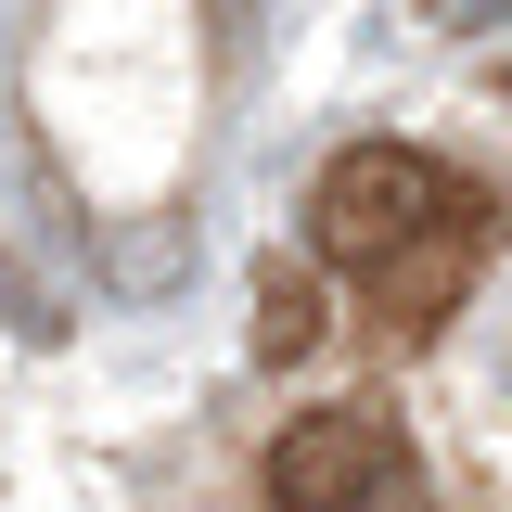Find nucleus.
I'll return each mask as SVG.
<instances>
[{
	"label": "nucleus",
	"mask_w": 512,
	"mask_h": 512,
	"mask_svg": "<svg viewBox=\"0 0 512 512\" xmlns=\"http://www.w3.org/2000/svg\"><path fill=\"white\" fill-rule=\"evenodd\" d=\"M487 192L436 167V154H410V141H346L308 192V244L333 269H359L372 282L384 333H436L461 295H474V269H487Z\"/></svg>",
	"instance_id": "1"
},
{
	"label": "nucleus",
	"mask_w": 512,
	"mask_h": 512,
	"mask_svg": "<svg viewBox=\"0 0 512 512\" xmlns=\"http://www.w3.org/2000/svg\"><path fill=\"white\" fill-rule=\"evenodd\" d=\"M269 512H436V487L384 410H295L269 436Z\"/></svg>",
	"instance_id": "2"
},
{
	"label": "nucleus",
	"mask_w": 512,
	"mask_h": 512,
	"mask_svg": "<svg viewBox=\"0 0 512 512\" xmlns=\"http://www.w3.org/2000/svg\"><path fill=\"white\" fill-rule=\"evenodd\" d=\"M320 333H333L320 282H308V269H269V282H256V359H308Z\"/></svg>",
	"instance_id": "3"
},
{
	"label": "nucleus",
	"mask_w": 512,
	"mask_h": 512,
	"mask_svg": "<svg viewBox=\"0 0 512 512\" xmlns=\"http://www.w3.org/2000/svg\"><path fill=\"white\" fill-rule=\"evenodd\" d=\"M423 13H436V26H500L512 0H423Z\"/></svg>",
	"instance_id": "4"
},
{
	"label": "nucleus",
	"mask_w": 512,
	"mask_h": 512,
	"mask_svg": "<svg viewBox=\"0 0 512 512\" xmlns=\"http://www.w3.org/2000/svg\"><path fill=\"white\" fill-rule=\"evenodd\" d=\"M244 13H256V0H205V26H218V52L244 39Z\"/></svg>",
	"instance_id": "5"
}]
</instances>
